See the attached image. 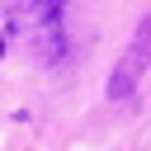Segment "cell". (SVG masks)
Instances as JSON below:
<instances>
[{
  "mask_svg": "<svg viewBox=\"0 0 151 151\" xmlns=\"http://www.w3.org/2000/svg\"><path fill=\"white\" fill-rule=\"evenodd\" d=\"M61 9H66V0H14L9 19H14V28H19V33H33L38 24L61 19Z\"/></svg>",
  "mask_w": 151,
  "mask_h": 151,
  "instance_id": "cell-2",
  "label": "cell"
},
{
  "mask_svg": "<svg viewBox=\"0 0 151 151\" xmlns=\"http://www.w3.org/2000/svg\"><path fill=\"white\" fill-rule=\"evenodd\" d=\"M146 66H151V14L137 24V33H132V42H127V52H123V61L113 66V80H109V94L113 99H123L142 76H146Z\"/></svg>",
  "mask_w": 151,
  "mask_h": 151,
  "instance_id": "cell-1",
  "label": "cell"
}]
</instances>
